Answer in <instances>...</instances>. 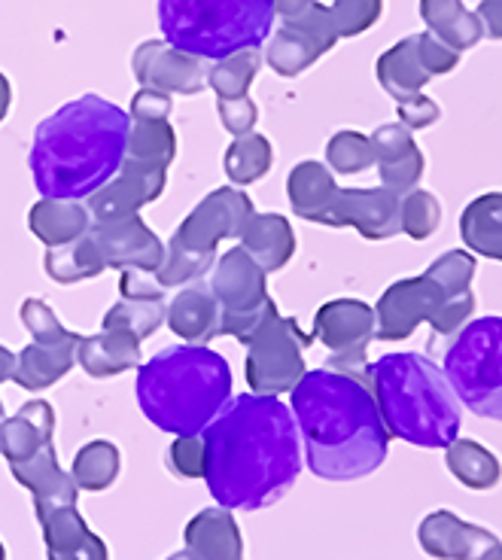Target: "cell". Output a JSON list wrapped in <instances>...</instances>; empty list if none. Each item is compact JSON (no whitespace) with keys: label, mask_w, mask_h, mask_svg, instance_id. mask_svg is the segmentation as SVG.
<instances>
[{"label":"cell","mask_w":502,"mask_h":560,"mask_svg":"<svg viewBox=\"0 0 502 560\" xmlns=\"http://www.w3.org/2000/svg\"><path fill=\"white\" fill-rule=\"evenodd\" d=\"M210 497L223 509L256 512L278 503L302 472L293 408L278 396L241 393L205 430Z\"/></svg>","instance_id":"obj_1"},{"label":"cell","mask_w":502,"mask_h":560,"mask_svg":"<svg viewBox=\"0 0 502 560\" xmlns=\"http://www.w3.org/2000/svg\"><path fill=\"white\" fill-rule=\"evenodd\" d=\"M293 418L307 466L326 481L372 476L390 451V433L365 375L314 369L293 390Z\"/></svg>","instance_id":"obj_2"},{"label":"cell","mask_w":502,"mask_h":560,"mask_svg":"<svg viewBox=\"0 0 502 560\" xmlns=\"http://www.w3.org/2000/svg\"><path fill=\"white\" fill-rule=\"evenodd\" d=\"M131 116L98 95L68 101L46 116L31 143L28 165L43 198L83 201L119 174Z\"/></svg>","instance_id":"obj_3"},{"label":"cell","mask_w":502,"mask_h":560,"mask_svg":"<svg viewBox=\"0 0 502 560\" xmlns=\"http://www.w3.org/2000/svg\"><path fill=\"white\" fill-rule=\"evenodd\" d=\"M232 399V369L208 345H177L138 369V406L162 433H205Z\"/></svg>","instance_id":"obj_4"},{"label":"cell","mask_w":502,"mask_h":560,"mask_svg":"<svg viewBox=\"0 0 502 560\" xmlns=\"http://www.w3.org/2000/svg\"><path fill=\"white\" fill-rule=\"evenodd\" d=\"M377 411L390 439L418 448H447L460 433V402L445 372L423 353H387L365 365Z\"/></svg>","instance_id":"obj_5"},{"label":"cell","mask_w":502,"mask_h":560,"mask_svg":"<svg viewBox=\"0 0 502 560\" xmlns=\"http://www.w3.org/2000/svg\"><path fill=\"white\" fill-rule=\"evenodd\" d=\"M475 256L466 250H447L420 278L390 283L375 305L381 341H402L420 323L433 332L457 336L475 314Z\"/></svg>","instance_id":"obj_6"},{"label":"cell","mask_w":502,"mask_h":560,"mask_svg":"<svg viewBox=\"0 0 502 560\" xmlns=\"http://www.w3.org/2000/svg\"><path fill=\"white\" fill-rule=\"evenodd\" d=\"M275 15V0H159L165 40L201 61L259 49L271 37Z\"/></svg>","instance_id":"obj_7"},{"label":"cell","mask_w":502,"mask_h":560,"mask_svg":"<svg viewBox=\"0 0 502 560\" xmlns=\"http://www.w3.org/2000/svg\"><path fill=\"white\" fill-rule=\"evenodd\" d=\"M442 372L469 411L502 420V317L466 323L445 350Z\"/></svg>","instance_id":"obj_8"},{"label":"cell","mask_w":502,"mask_h":560,"mask_svg":"<svg viewBox=\"0 0 502 560\" xmlns=\"http://www.w3.org/2000/svg\"><path fill=\"white\" fill-rule=\"evenodd\" d=\"M210 293L220 305V336L237 338L241 345H247L268 314L278 308L268 295L266 271L244 247H232L220 256V262H213Z\"/></svg>","instance_id":"obj_9"},{"label":"cell","mask_w":502,"mask_h":560,"mask_svg":"<svg viewBox=\"0 0 502 560\" xmlns=\"http://www.w3.org/2000/svg\"><path fill=\"white\" fill-rule=\"evenodd\" d=\"M314 338L299 329L293 317H280L275 308L266 323L253 332L247 348V384L259 396L293 393L295 384L305 378V350Z\"/></svg>","instance_id":"obj_10"},{"label":"cell","mask_w":502,"mask_h":560,"mask_svg":"<svg viewBox=\"0 0 502 560\" xmlns=\"http://www.w3.org/2000/svg\"><path fill=\"white\" fill-rule=\"evenodd\" d=\"M377 317L363 299H332L314 317V338L329 350V365L335 372L365 375L369 345L375 341Z\"/></svg>","instance_id":"obj_11"},{"label":"cell","mask_w":502,"mask_h":560,"mask_svg":"<svg viewBox=\"0 0 502 560\" xmlns=\"http://www.w3.org/2000/svg\"><path fill=\"white\" fill-rule=\"evenodd\" d=\"M338 43L329 10L320 0H311L305 10L287 19L271 37H268L266 61L268 68L280 77H299L314 61H320Z\"/></svg>","instance_id":"obj_12"},{"label":"cell","mask_w":502,"mask_h":560,"mask_svg":"<svg viewBox=\"0 0 502 560\" xmlns=\"http://www.w3.org/2000/svg\"><path fill=\"white\" fill-rule=\"evenodd\" d=\"M253 213L256 210H253L250 196L244 189L223 186V189H213L210 196L198 201L196 210L174 232V238L186 244L189 250L217 259L220 241L241 238V232H244V225Z\"/></svg>","instance_id":"obj_13"},{"label":"cell","mask_w":502,"mask_h":560,"mask_svg":"<svg viewBox=\"0 0 502 560\" xmlns=\"http://www.w3.org/2000/svg\"><path fill=\"white\" fill-rule=\"evenodd\" d=\"M165 165L126 155L119 174L107 186H101L98 192L89 198L85 208L92 213V223H110V220L135 217V213H140V208H147L150 201L165 192Z\"/></svg>","instance_id":"obj_14"},{"label":"cell","mask_w":502,"mask_h":560,"mask_svg":"<svg viewBox=\"0 0 502 560\" xmlns=\"http://www.w3.org/2000/svg\"><path fill=\"white\" fill-rule=\"evenodd\" d=\"M131 70L143 89L162 95H198L208 89V68L205 61L183 52L167 40L140 43L131 58Z\"/></svg>","instance_id":"obj_15"},{"label":"cell","mask_w":502,"mask_h":560,"mask_svg":"<svg viewBox=\"0 0 502 560\" xmlns=\"http://www.w3.org/2000/svg\"><path fill=\"white\" fill-rule=\"evenodd\" d=\"M92 238L98 244L104 266L116 268V271H150L155 275L162 259H165V244L159 241L150 225L135 217H122V220H110V223H92Z\"/></svg>","instance_id":"obj_16"},{"label":"cell","mask_w":502,"mask_h":560,"mask_svg":"<svg viewBox=\"0 0 502 560\" xmlns=\"http://www.w3.org/2000/svg\"><path fill=\"white\" fill-rule=\"evenodd\" d=\"M332 229H357L365 241H387L402 232V198L375 189H341L335 201Z\"/></svg>","instance_id":"obj_17"},{"label":"cell","mask_w":502,"mask_h":560,"mask_svg":"<svg viewBox=\"0 0 502 560\" xmlns=\"http://www.w3.org/2000/svg\"><path fill=\"white\" fill-rule=\"evenodd\" d=\"M420 548L439 560H490L502 551V542L485 527L457 518L454 512L439 509L420 521Z\"/></svg>","instance_id":"obj_18"},{"label":"cell","mask_w":502,"mask_h":560,"mask_svg":"<svg viewBox=\"0 0 502 560\" xmlns=\"http://www.w3.org/2000/svg\"><path fill=\"white\" fill-rule=\"evenodd\" d=\"M369 138H372V147H375L381 186L396 192L399 198L408 196L411 189H418L420 177L427 171V159H423L420 147L411 138V128H405L402 122H387Z\"/></svg>","instance_id":"obj_19"},{"label":"cell","mask_w":502,"mask_h":560,"mask_svg":"<svg viewBox=\"0 0 502 560\" xmlns=\"http://www.w3.org/2000/svg\"><path fill=\"white\" fill-rule=\"evenodd\" d=\"M13 478L28 488L34 493V512H37V521L52 515L58 509H68V505H77L80 500V488L70 472H65L58 466L56 445H46L43 451H37L31 460L13 463L10 466Z\"/></svg>","instance_id":"obj_20"},{"label":"cell","mask_w":502,"mask_h":560,"mask_svg":"<svg viewBox=\"0 0 502 560\" xmlns=\"http://www.w3.org/2000/svg\"><path fill=\"white\" fill-rule=\"evenodd\" d=\"M341 186L335 183L332 171L323 162H299L287 177V196L293 205V213L305 223H317L332 229L335 201Z\"/></svg>","instance_id":"obj_21"},{"label":"cell","mask_w":502,"mask_h":560,"mask_svg":"<svg viewBox=\"0 0 502 560\" xmlns=\"http://www.w3.org/2000/svg\"><path fill=\"white\" fill-rule=\"evenodd\" d=\"M40 527L46 560H110L104 539L95 530H89L77 505L58 509L40 518Z\"/></svg>","instance_id":"obj_22"},{"label":"cell","mask_w":502,"mask_h":560,"mask_svg":"<svg viewBox=\"0 0 502 560\" xmlns=\"http://www.w3.org/2000/svg\"><path fill=\"white\" fill-rule=\"evenodd\" d=\"M52 430H56V411L43 399H31L15 411L13 418L3 420L0 427V454L7 463H25L37 451L52 445Z\"/></svg>","instance_id":"obj_23"},{"label":"cell","mask_w":502,"mask_h":560,"mask_svg":"<svg viewBox=\"0 0 502 560\" xmlns=\"http://www.w3.org/2000/svg\"><path fill=\"white\" fill-rule=\"evenodd\" d=\"M186 551L192 560H244V539L237 530L232 509L210 505L186 524Z\"/></svg>","instance_id":"obj_24"},{"label":"cell","mask_w":502,"mask_h":560,"mask_svg":"<svg viewBox=\"0 0 502 560\" xmlns=\"http://www.w3.org/2000/svg\"><path fill=\"white\" fill-rule=\"evenodd\" d=\"M135 336L101 326L95 336H83L80 350H77V363L83 365L89 378H113L122 375L128 369H140L143 365V353Z\"/></svg>","instance_id":"obj_25"},{"label":"cell","mask_w":502,"mask_h":560,"mask_svg":"<svg viewBox=\"0 0 502 560\" xmlns=\"http://www.w3.org/2000/svg\"><path fill=\"white\" fill-rule=\"evenodd\" d=\"M83 336L73 332L68 341H58V345H40V341H31L28 348L22 353H15V375L13 381L25 390H46L58 381L68 375L73 363H77V350H80Z\"/></svg>","instance_id":"obj_26"},{"label":"cell","mask_w":502,"mask_h":560,"mask_svg":"<svg viewBox=\"0 0 502 560\" xmlns=\"http://www.w3.org/2000/svg\"><path fill=\"white\" fill-rule=\"evenodd\" d=\"M241 247L266 275H275L280 268L290 266V259H293V225L280 213H253L241 232Z\"/></svg>","instance_id":"obj_27"},{"label":"cell","mask_w":502,"mask_h":560,"mask_svg":"<svg viewBox=\"0 0 502 560\" xmlns=\"http://www.w3.org/2000/svg\"><path fill=\"white\" fill-rule=\"evenodd\" d=\"M165 320L174 336H180L186 345H208L220 336V305L210 293V283L186 287L171 308L165 311Z\"/></svg>","instance_id":"obj_28"},{"label":"cell","mask_w":502,"mask_h":560,"mask_svg":"<svg viewBox=\"0 0 502 560\" xmlns=\"http://www.w3.org/2000/svg\"><path fill=\"white\" fill-rule=\"evenodd\" d=\"M28 225L34 238L46 244V250L65 247L70 241L83 238L92 229V213L80 201H61V198H40L28 213Z\"/></svg>","instance_id":"obj_29"},{"label":"cell","mask_w":502,"mask_h":560,"mask_svg":"<svg viewBox=\"0 0 502 560\" xmlns=\"http://www.w3.org/2000/svg\"><path fill=\"white\" fill-rule=\"evenodd\" d=\"M375 73L377 83L384 85V92L396 101L420 95L423 85L433 80V73L420 61V34H411V37L390 46L384 56L377 58Z\"/></svg>","instance_id":"obj_30"},{"label":"cell","mask_w":502,"mask_h":560,"mask_svg":"<svg viewBox=\"0 0 502 560\" xmlns=\"http://www.w3.org/2000/svg\"><path fill=\"white\" fill-rule=\"evenodd\" d=\"M420 19L427 22L430 34L445 40L457 52H466L488 37L485 22L478 19V13L466 10L463 0H420Z\"/></svg>","instance_id":"obj_31"},{"label":"cell","mask_w":502,"mask_h":560,"mask_svg":"<svg viewBox=\"0 0 502 560\" xmlns=\"http://www.w3.org/2000/svg\"><path fill=\"white\" fill-rule=\"evenodd\" d=\"M460 238L478 256L502 262V192H485L466 205Z\"/></svg>","instance_id":"obj_32"},{"label":"cell","mask_w":502,"mask_h":560,"mask_svg":"<svg viewBox=\"0 0 502 560\" xmlns=\"http://www.w3.org/2000/svg\"><path fill=\"white\" fill-rule=\"evenodd\" d=\"M447 469L469 490H493L502 478V463L497 454L472 439H454L445 451Z\"/></svg>","instance_id":"obj_33"},{"label":"cell","mask_w":502,"mask_h":560,"mask_svg":"<svg viewBox=\"0 0 502 560\" xmlns=\"http://www.w3.org/2000/svg\"><path fill=\"white\" fill-rule=\"evenodd\" d=\"M43 268L56 283H83V280L98 278L107 266H104V256H101L92 232H85L83 238L46 250Z\"/></svg>","instance_id":"obj_34"},{"label":"cell","mask_w":502,"mask_h":560,"mask_svg":"<svg viewBox=\"0 0 502 560\" xmlns=\"http://www.w3.org/2000/svg\"><path fill=\"white\" fill-rule=\"evenodd\" d=\"M119 469H122V457H119V448L107 442V439H95L83 448L77 451L73 457V466H70V476L77 481L80 490H107L119 478Z\"/></svg>","instance_id":"obj_35"},{"label":"cell","mask_w":502,"mask_h":560,"mask_svg":"<svg viewBox=\"0 0 502 560\" xmlns=\"http://www.w3.org/2000/svg\"><path fill=\"white\" fill-rule=\"evenodd\" d=\"M275 162V150L268 143L266 135H241L232 140V147L225 150L223 168L225 177L235 183V186H250V183L262 180Z\"/></svg>","instance_id":"obj_36"},{"label":"cell","mask_w":502,"mask_h":560,"mask_svg":"<svg viewBox=\"0 0 502 560\" xmlns=\"http://www.w3.org/2000/svg\"><path fill=\"white\" fill-rule=\"evenodd\" d=\"M259 68H262V52L244 49L223 61H213L208 68V85L217 92V98H244Z\"/></svg>","instance_id":"obj_37"},{"label":"cell","mask_w":502,"mask_h":560,"mask_svg":"<svg viewBox=\"0 0 502 560\" xmlns=\"http://www.w3.org/2000/svg\"><path fill=\"white\" fill-rule=\"evenodd\" d=\"M126 155L155 162L171 168L174 155H177V135L171 122H150V119H131L126 140Z\"/></svg>","instance_id":"obj_38"},{"label":"cell","mask_w":502,"mask_h":560,"mask_svg":"<svg viewBox=\"0 0 502 560\" xmlns=\"http://www.w3.org/2000/svg\"><path fill=\"white\" fill-rule=\"evenodd\" d=\"M162 323H165V299H119V305H113L104 314L101 326H110V329L135 336L138 341H147L155 336Z\"/></svg>","instance_id":"obj_39"},{"label":"cell","mask_w":502,"mask_h":560,"mask_svg":"<svg viewBox=\"0 0 502 560\" xmlns=\"http://www.w3.org/2000/svg\"><path fill=\"white\" fill-rule=\"evenodd\" d=\"M326 162L335 174H363L375 165V147L369 135L360 131H338L326 143Z\"/></svg>","instance_id":"obj_40"},{"label":"cell","mask_w":502,"mask_h":560,"mask_svg":"<svg viewBox=\"0 0 502 560\" xmlns=\"http://www.w3.org/2000/svg\"><path fill=\"white\" fill-rule=\"evenodd\" d=\"M213 268V259L210 256H201V253L189 250L186 244H180L177 238L167 241L165 259L155 271V280L171 290V287H183V283H192V280H201Z\"/></svg>","instance_id":"obj_41"},{"label":"cell","mask_w":502,"mask_h":560,"mask_svg":"<svg viewBox=\"0 0 502 560\" xmlns=\"http://www.w3.org/2000/svg\"><path fill=\"white\" fill-rule=\"evenodd\" d=\"M326 10L341 40V37H360L363 31L372 28L384 13V0H332L326 3Z\"/></svg>","instance_id":"obj_42"},{"label":"cell","mask_w":502,"mask_h":560,"mask_svg":"<svg viewBox=\"0 0 502 560\" xmlns=\"http://www.w3.org/2000/svg\"><path fill=\"white\" fill-rule=\"evenodd\" d=\"M442 223V205L427 189H411L402 196V232L408 238L427 241Z\"/></svg>","instance_id":"obj_43"},{"label":"cell","mask_w":502,"mask_h":560,"mask_svg":"<svg viewBox=\"0 0 502 560\" xmlns=\"http://www.w3.org/2000/svg\"><path fill=\"white\" fill-rule=\"evenodd\" d=\"M19 317L25 323V329L31 332V341H40V345H58V341H68L73 332L65 329L52 308L43 302V299H25Z\"/></svg>","instance_id":"obj_44"},{"label":"cell","mask_w":502,"mask_h":560,"mask_svg":"<svg viewBox=\"0 0 502 560\" xmlns=\"http://www.w3.org/2000/svg\"><path fill=\"white\" fill-rule=\"evenodd\" d=\"M167 466H171L180 478H205V469H208L205 435H177L174 445L167 448Z\"/></svg>","instance_id":"obj_45"},{"label":"cell","mask_w":502,"mask_h":560,"mask_svg":"<svg viewBox=\"0 0 502 560\" xmlns=\"http://www.w3.org/2000/svg\"><path fill=\"white\" fill-rule=\"evenodd\" d=\"M217 110H220V122L225 126V131L235 135V138L250 135L256 128V119H259V110H256L250 95H244V98H217Z\"/></svg>","instance_id":"obj_46"},{"label":"cell","mask_w":502,"mask_h":560,"mask_svg":"<svg viewBox=\"0 0 502 560\" xmlns=\"http://www.w3.org/2000/svg\"><path fill=\"white\" fill-rule=\"evenodd\" d=\"M420 61H423V68L430 70L433 77L439 73H451V70L460 65V52L457 49H451L445 40H439L435 34H420Z\"/></svg>","instance_id":"obj_47"},{"label":"cell","mask_w":502,"mask_h":560,"mask_svg":"<svg viewBox=\"0 0 502 560\" xmlns=\"http://www.w3.org/2000/svg\"><path fill=\"white\" fill-rule=\"evenodd\" d=\"M171 95H162V92H153V89H140L138 95L131 98V107H128V116L131 119H150V122H171Z\"/></svg>","instance_id":"obj_48"},{"label":"cell","mask_w":502,"mask_h":560,"mask_svg":"<svg viewBox=\"0 0 502 560\" xmlns=\"http://www.w3.org/2000/svg\"><path fill=\"white\" fill-rule=\"evenodd\" d=\"M119 295L122 299H165V287L150 271L128 268V271H119Z\"/></svg>","instance_id":"obj_49"},{"label":"cell","mask_w":502,"mask_h":560,"mask_svg":"<svg viewBox=\"0 0 502 560\" xmlns=\"http://www.w3.org/2000/svg\"><path fill=\"white\" fill-rule=\"evenodd\" d=\"M439 116H442L439 104L433 98H427L423 92L399 101V119H402L405 128H430L433 122H439Z\"/></svg>","instance_id":"obj_50"},{"label":"cell","mask_w":502,"mask_h":560,"mask_svg":"<svg viewBox=\"0 0 502 560\" xmlns=\"http://www.w3.org/2000/svg\"><path fill=\"white\" fill-rule=\"evenodd\" d=\"M478 19L485 22V31L493 40H502V0H481L478 3Z\"/></svg>","instance_id":"obj_51"},{"label":"cell","mask_w":502,"mask_h":560,"mask_svg":"<svg viewBox=\"0 0 502 560\" xmlns=\"http://www.w3.org/2000/svg\"><path fill=\"white\" fill-rule=\"evenodd\" d=\"M311 0H275V10H278V15L287 22V19H293V15H299L302 10H305Z\"/></svg>","instance_id":"obj_52"},{"label":"cell","mask_w":502,"mask_h":560,"mask_svg":"<svg viewBox=\"0 0 502 560\" xmlns=\"http://www.w3.org/2000/svg\"><path fill=\"white\" fill-rule=\"evenodd\" d=\"M13 375H15V353L0 345V384H3V381H13Z\"/></svg>","instance_id":"obj_53"},{"label":"cell","mask_w":502,"mask_h":560,"mask_svg":"<svg viewBox=\"0 0 502 560\" xmlns=\"http://www.w3.org/2000/svg\"><path fill=\"white\" fill-rule=\"evenodd\" d=\"M10 104H13V89H10V80L0 73V122L7 119V113H10Z\"/></svg>","instance_id":"obj_54"},{"label":"cell","mask_w":502,"mask_h":560,"mask_svg":"<svg viewBox=\"0 0 502 560\" xmlns=\"http://www.w3.org/2000/svg\"><path fill=\"white\" fill-rule=\"evenodd\" d=\"M167 560H192V555H189V551L183 548V551H177V555H171V558H167Z\"/></svg>","instance_id":"obj_55"},{"label":"cell","mask_w":502,"mask_h":560,"mask_svg":"<svg viewBox=\"0 0 502 560\" xmlns=\"http://www.w3.org/2000/svg\"><path fill=\"white\" fill-rule=\"evenodd\" d=\"M0 560H7V548H3V542H0Z\"/></svg>","instance_id":"obj_56"},{"label":"cell","mask_w":502,"mask_h":560,"mask_svg":"<svg viewBox=\"0 0 502 560\" xmlns=\"http://www.w3.org/2000/svg\"><path fill=\"white\" fill-rule=\"evenodd\" d=\"M3 420L7 418H3V402H0V427H3Z\"/></svg>","instance_id":"obj_57"},{"label":"cell","mask_w":502,"mask_h":560,"mask_svg":"<svg viewBox=\"0 0 502 560\" xmlns=\"http://www.w3.org/2000/svg\"><path fill=\"white\" fill-rule=\"evenodd\" d=\"M490 560H502V551H497V555H493V558Z\"/></svg>","instance_id":"obj_58"}]
</instances>
